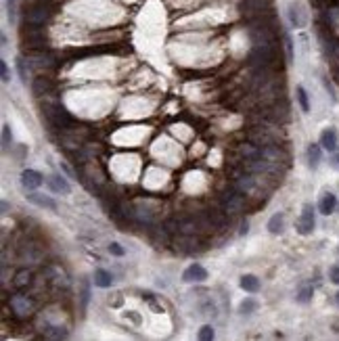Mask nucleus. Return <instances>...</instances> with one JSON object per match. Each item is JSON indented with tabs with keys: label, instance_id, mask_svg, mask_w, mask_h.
Wrapping results in <instances>:
<instances>
[{
	"label": "nucleus",
	"instance_id": "35",
	"mask_svg": "<svg viewBox=\"0 0 339 341\" xmlns=\"http://www.w3.org/2000/svg\"><path fill=\"white\" fill-rule=\"evenodd\" d=\"M0 72H3V82H11V74H9V67L5 61H0Z\"/></svg>",
	"mask_w": 339,
	"mask_h": 341
},
{
	"label": "nucleus",
	"instance_id": "31",
	"mask_svg": "<svg viewBox=\"0 0 339 341\" xmlns=\"http://www.w3.org/2000/svg\"><path fill=\"white\" fill-rule=\"evenodd\" d=\"M109 253H111V255H118V257H124L126 249H124L120 243H111V245H109Z\"/></svg>",
	"mask_w": 339,
	"mask_h": 341
},
{
	"label": "nucleus",
	"instance_id": "17",
	"mask_svg": "<svg viewBox=\"0 0 339 341\" xmlns=\"http://www.w3.org/2000/svg\"><path fill=\"white\" fill-rule=\"evenodd\" d=\"M95 285L101 287V289L111 287L113 285V274L107 272V270H103V268H97L95 270Z\"/></svg>",
	"mask_w": 339,
	"mask_h": 341
},
{
	"label": "nucleus",
	"instance_id": "20",
	"mask_svg": "<svg viewBox=\"0 0 339 341\" xmlns=\"http://www.w3.org/2000/svg\"><path fill=\"white\" fill-rule=\"evenodd\" d=\"M283 228H285V216L278 211V214H274L270 220H268V230H270L272 234H280Z\"/></svg>",
	"mask_w": 339,
	"mask_h": 341
},
{
	"label": "nucleus",
	"instance_id": "1",
	"mask_svg": "<svg viewBox=\"0 0 339 341\" xmlns=\"http://www.w3.org/2000/svg\"><path fill=\"white\" fill-rule=\"evenodd\" d=\"M42 115H44V120L49 122L51 126L61 128V130L65 126L72 124V115L67 113V109L63 107L59 101H44L42 103Z\"/></svg>",
	"mask_w": 339,
	"mask_h": 341
},
{
	"label": "nucleus",
	"instance_id": "12",
	"mask_svg": "<svg viewBox=\"0 0 339 341\" xmlns=\"http://www.w3.org/2000/svg\"><path fill=\"white\" fill-rule=\"evenodd\" d=\"M335 207H337V197L333 193H324L318 201V211L322 216H331L335 211Z\"/></svg>",
	"mask_w": 339,
	"mask_h": 341
},
{
	"label": "nucleus",
	"instance_id": "18",
	"mask_svg": "<svg viewBox=\"0 0 339 341\" xmlns=\"http://www.w3.org/2000/svg\"><path fill=\"white\" fill-rule=\"evenodd\" d=\"M241 289L247 291V293H258V291H260V280H258V276L245 274V276L241 278Z\"/></svg>",
	"mask_w": 339,
	"mask_h": 341
},
{
	"label": "nucleus",
	"instance_id": "22",
	"mask_svg": "<svg viewBox=\"0 0 339 341\" xmlns=\"http://www.w3.org/2000/svg\"><path fill=\"white\" fill-rule=\"evenodd\" d=\"M15 287L17 289H26V287H30V283H32V274L28 272V270H19V272L15 274Z\"/></svg>",
	"mask_w": 339,
	"mask_h": 341
},
{
	"label": "nucleus",
	"instance_id": "26",
	"mask_svg": "<svg viewBox=\"0 0 339 341\" xmlns=\"http://www.w3.org/2000/svg\"><path fill=\"white\" fill-rule=\"evenodd\" d=\"M255 308H258V303H255L253 299H245L241 305H239V310H241V314H251Z\"/></svg>",
	"mask_w": 339,
	"mask_h": 341
},
{
	"label": "nucleus",
	"instance_id": "36",
	"mask_svg": "<svg viewBox=\"0 0 339 341\" xmlns=\"http://www.w3.org/2000/svg\"><path fill=\"white\" fill-rule=\"evenodd\" d=\"M324 88H326V90H329V95H331V99L335 101V90H333V86L329 84V80H324Z\"/></svg>",
	"mask_w": 339,
	"mask_h": 341
},
{
	"label": "nucleus",
	"instance_id": "28",
	"mask_svg": "<svg viewBox=\"0 0 339 341\" xmlns=\"http://www.w3.org/2000/svg\"><path fill=\"white\" fill-rule=\"evenodd\" d=\"M11 143H13V134H11V126H3V145H5V149H9L11 147Z\"/></svg>",
	"mask_w": 339,
	"mask_h": 341
},
{
	"label": "nucleus",
	"instance_id": "21",
	"mask_svg": "<svg viewBox=\"0 0 339 341\" xmlns=\"http://www.w3.org/2000/svg\"><path fill=\"white\" fill-rule=\"evenodd\" d=\"M178 224H180V228H178L180 234H197L199 232V224H197L195 220H178Z\"/></svg>",
	"mask_w": 339,
	"mask_h": 341
},
{
	"label": "nucleus",
	"instance_id": "19",
	"mask_svg": "<svg viewBox=\"0 0 339 341\" xmlns=\"http://www.w3.org/2000/svg\"><path fill=\"white\" fill-rule=\"evenodd\" d=\"M322 159V151H320V145H310L308 147V166L312 170L318 168V163Z\"/></svg>",
	"mask_w": 339,
	"mask_h": 341
},
{
	"label": "nucleus",
	"instance_id": "4",
	"mask_svg": "<svg viewBox=\"0 0 339 341\" xmlns=\"http://www.w3.org/2000/svg\"><path fill=\"white\" fill-rule=\"evenodd\" d=\"M46 19H49V9L44 5H34L26 11V26H30V28L44 26Z\"/></svg>",
	"mask_w": 339,
	"mask_h": 341
},
{
	"label": "nucleus",
	"instance_id": "37",
	"mask_svg": "<svg viewBox=\"0 0 339 341\" xmlns=\"http://www.w3.org/2000/svg\"><path fill=\"white\" fill-rule=\"evenodd\" d=\"M331 163L339 170V151H333V159H331Z\"/></svg>",
	"mask_w": 339,
	"mask_h": 341
},
{
	"label": "nucleus",
	"instance_id": "25",
	"mask_svg": "<svg viewBox=\"0 0 339 341\" xmlns=\"http://www.w3.org/2000/svg\"><path fill=\"white\" fill-rule=\"evenodd\" d=\"M312 295H314V289H312V287H303V289H299V293H297V301H299V303H308V301L312 299Z\"/></svg>",
	"mask_w": 339,
	"mask_h": 341
},
{
	"label": "nucleus",
	"instance_id": "8",
	"mask_svg": "<svg viewBox=\"0 0 339 341\" xmlns=\"http://www.w3.org/2000/svg\"><path fill=\"white\" fill-rule=\"evenodd\" d=\"M44 178L42 174L36 172V170H23L21 172V184L26 186V189H38V186H42Z\"/></svg>",
	"mask_w": 339,
	"mask_h": 341
},
{
	"label": "nucleus",
	"instance_id": "11",
	"mask_svg": "<svg viewBox=\"0 0 339 341\" xmlns=\"http://www.w3.org/2000/svg\"><path fill=\"white\" fill-rule=\"evenodd\" d=\"M337 140H339V134L335 128H326V130L320 134V147L326 149V151H337Z\"/></svg>",
	"mask_w": 339,
	"mask_h": 341
},
{
	"label": "nucleus",
	"instance_id": "39",
	"mask_svg": "<svg viewBox=\"0 0 339 341\" xmlns=\"http://www.w3.org/2000/svg\"><path fill=\"white\" fill-rule=\"evenodd\" d=\"M335 301H337V305H339V291H337V295H335Z\"/></svg>",
	"mask_w": 339,
	"mask_h": 341
},
{
	"label": "nucleus",
	"instance_id": "9",
	"mask_svg": "<svg viewBox=\"0 0 339 341\" xmlns=\"http://www.w3.org/2000/svg\"><path fill=\"white\" fill-rule=\"evenodd\" d=\"M289 21L293 28H303L306 26V15H303V9L299 3H291L289 5Z\"/></svg>",
	"mask_w": 339,
	"mask_h": 341
},
{
	"label": "nucleus",
	"instance_id": "24",
	"mask_svg": "<svg viewBox=\"0 0 339 341\" xmlns=\"http://www.w3.org/2000/svg\"><path fill=\"white\" fill-rule=\"evenodd\" d=\"M44 337L46 339H63V337H67V333H65V328H61V326H49L44 331Z\"/></svg>",
	"mask_w": 339,
	"mask_h": 341
},
{
	"label": "nucleus",
	"instance_id": "32",
	"mask_svg": "<svg viewBox=\"0 0 339 341\" xmlns=\"http://www.w3.org/2000/svg\"><path fill=\"white\" fill-rule=\"evenodd\" d=\"M17 69H19V76L23 82H28V72H26V61H23V57L17 59Z\"/></svg>",
	"mask_w": 339,
	"mask_h": 341
},
{
	"label": "nucleus",
	"instance_id": "2",
	"mask_svg": "<svg viewBox=\"0 0 339 341\" xmlns=\"http://www.w3.org/2000/svg\"><path fill=\"white\" fill-rule=\"evenodd\" d=\"M222 205H224V211H226V214H228L230 218L239 216L241 211H243V207H245L243 193H239L237 189H235V191L224 193V199H222Z\"/></svg>",
	"mask_w": 339,
	"mask_h": 341
},
{
	"label": "nucleus",
	"instance_id": "5",
	"mask_svg": "<svg viewBox=\"0 0 339 341\" xmlns=\"http://www.w3.org/2000/svg\"><path fill=\"white\" fill-rule=\"evenodd\" d=\"M249 143L258 145V147H268V145H276V136L270 134V130H264V128H253V130H249L247 134Z\"/></svg>",
	"mask_w": 339,
	"mask_h": 341
},
{
	"label": "nucleus",
	"instance_id": "33",
	"mask_svg": "<svg viewBox=\"0 0 339 341\" xmlns=\"http://www.w3.org/2000/svg\"><path fill=\"white\" fill-rule=\"evenodd\" d=\"M285 49H287V61H293V42L285 34Z\"/></svg>",
	"mask_w": 339,
	"mask_h": 341
},
{
	"label": "nucleus",
	"instance_id": "27",
	"mask_svg": "<svg viewBox=\"0 0 339 341\" xmlns=\"http://www.w3.org/2000/svg\"><path fill=\"white\" fill-rule=\"evenodd\" d=\"M7 13H9V21L15 23V15H17V0H7Z\"/></svg>",
	"mask_w": 339,
	"mask_h": 341
},
{
	"label": "nucleus",
	"instance_id": "23",
	"mask_svg": "<svg viewBox=\"0 0 339 341\" xmlns=\"http://www.w3.org/2000/svg\"><path fill=\"white\" fill-rule=\"evenodd\" d=\"M295 95H297V103H299L301 111L308 113V111H310V101H308V92H306V88H303V86H297V88H295Z\"/></svg>",
	"mask_w": 339,
	"mask_h": 341
},
{
	"label": "nucleus",
	"instance_id": "15",
	"mask_svg": "<svg viewBox=\"0 0 339 341\" xmlns=\"http://www.w3.org/2000/svg\"><path fill=\"white\" fill-rule=\"evenodd\" d=\"M132 220H136L138 224H151L153 222V211L151 209H147V207H143V205H136L134 209H132V216H130Z\"/></svg>",
	"mask_w": 339,
	"mask_h": 341
},
{
	"label": "nucleus",
	"instance_id": "14",
	"mask_svg": "<svg viewBox=\"0 0 339 341\" xmlns=\"http://www.w3.org/2000/svg\"><path fill=\"white\" fill-rule=\"evenodd\" d=\"M28 201L38 205V207H44V209H51V211H57V203L53 201L51 197H44V195H38V193H30L28 195Z\"/></svg>",
	"mask_w": 339,
	"mask_h": 341
},
{
	"label": "nucleus",
	"instance_id": "29",
	"mask_svg": "<svg viewBox=\"0 0 339 341\" xmlns=\"http://www.w3.org/2000/svg\"><path fill=\"white\" fill-rule=\"evenodd\" d=\"M88 297H90V289H88V283H82V297H80V301H82V312L86 310Z\"/></svg>",
	"mask_w": 339,
	"mask_h": 341
},
{
	"label": "nucleus",
	"instance_id": "16",
	"mask_svg": "<svg viewBox=\"0 0 339 341\" xmlns=\"http://www.w3.org/2000/svg\"><path fill=\"white\" fill-rule=\"evenodd\" d=\"M235 189L243 195L247 193H253L255 191V180L251 178V176H239V178L235 180Z\"/></svg>",
	"mask_w": 339,
	"mask_h": 341
},
{
	"label": "nucleus",
	"instance_id": "6",
	"mask_svg": "<svg viewBox=\"0 0 339 341\" xmlns=\"http://www.w3.org/2000/svg\"><path fill=\"white\" fill-rule=\"evenodd\" d=\"M182 280L184 283H203V280H207V270L201 264H191L182 272Z\"/></svg>",
	"mask_w": 339,
	"mask_h": 341
},
{
	"label": "nucleus",
	"instance_id": "34",
	"mask_svg": "<svg viewBox=\"0 0 339 341\" xmlns=\"http://www.w3.org/2000/svg\"><path fill=\"white\" fill-rule=\"evenodd\" d=\"M329 278H331V283L339 285V266H333V268L329 270Z\"/></svg>",
	"mask_w": 339,
	"mask_h": 341
},
{
	"label": "nucleus",
	"instance_id": "30",
	"mask_svg": "<svg viewBox=\"0 0 339 341\" xmlns=\"http://www.w3.org/2000/svg\"><path fill=\"white\" fill-rule=\"evenodd\" d=\"M199 339L201 341H209V339H214V328L212 326H201V331H199Z\"/></svg>",
	"mask_w": 339,
	"mask_h": 341
},
{
	"label": "nucleus",
	"instance_id": "13",
	"mask_svg": "<svg viewBox=\"0 0 339 341\" xmlns=\"http://www.w3.org/2000/svg\"><path fill=\"white\" fill-rule=\"evenodd\" d=\"M46 182H49V186L55 193H61V195H69V193H72V186H69L67 180L63 178V176H59V174H53Z\"/></svg>",
	"mask_w": 339,
	"mask_h": 341
},
{
	"label": "nucleus",
	"instance_id": "10",
	"mask_svg": "<svg viewBox=\"0 0 339 341\" xmlns=\"http://www.w3.org/2000/svg\"><path fill=\"white\" fill-rule=\"evenodd\" d=\"M53 88V82L46 78V76H38L36 80H32V92L36 97H46Z\"/></svg>",
	"mask_w": 339,
	"mask_h": 341
},
{
	"label": "nucleus",
	"instance_id": "3",
	"mask_svg": "<svg viewBox=\"0 0 339 341\" xmlns=\"http://www.w3.org/2000/svg\"><path fill=\"white\" fill-rule=\"evenodd\" d=\"M295 226H297V232H299V234H310V232L314 230V226H316V218H314V207H312L310 203L303 205L301 216H299V220H297Z\"/></svg>",
	"mask_w": 339,
	"mask_h": 341
},
{
	"label": "nucleus",
	"instance_id": "38",
	"mask_svg": "<svg viewBox=\"0 0 339 341\" xmlns=\"http://www.w3.org/2000/svg\"><path fill=\"white\" fill-rule=\"evenodd\" d=\"M245 232H247V222H243L241 224V234H245Z\"/></svg>",
	"mask_w": 339,
	"mask_h": 341
},
{
	"label": "nucleus",
	"instance_id": "7",
	"mask_svg": "<svg viewBox=\"0 0 339 341\" xmlns=\"http://www.w3.org/2000/svg\"><path fill=\"white\" fill-rule=\"evenodd\" d=\"M34 308V303L26 297V295H13L11 297V310H13L17 316H28Z\"/></svg>",
	"mask_w": 339,
	"mask_h": 341
}]
</instances>
